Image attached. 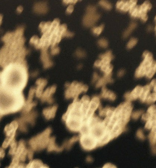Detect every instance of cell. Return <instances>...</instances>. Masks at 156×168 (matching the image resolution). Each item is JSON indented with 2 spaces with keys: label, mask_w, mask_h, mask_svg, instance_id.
Wrapping results in <instances>:
<instances>
[{
  "label": "cell",
  "mask_w": 156,
  "mask_h": 168,
  "mask_svg": "<svg viewBox=\"0 0 156 168\" xmlns=\"http://www.w3.org/2000/svg\"><path fill=\"white\" fill-rule=\"evenodd\" d=\"M100 16L95 13H88L84 19V23L85 25L91 26L99 19Z\"/></svg>",
  "instance_id": "cell-5"
},
{
  "label": "cell",
  "mask_w": 156,
  "mask_h": 168,
  "mask_svg": "<svg viewBox=\"0 0 156 168\" xmlns=\"http://www.w3.org/2000/svg\"><path fill=\"white\" fill-rule=\"evenodd\" d=\"M4 151L3 150L2 148L1 149V157L2 158H3V157H4Z\"/></svg>",
  "instance_id": "cell-32"
},
{
  "label": "cell",
  "mask_w": 156,
  "mask_h": 168,
  "mask_svg": "<svg viewBox=\"0 0 156 168\" xmlns=\"http://www.w3.org/2000/svg\"><path fill=\"white\" fill-rule=\"evenodd\" d=\"M148 114H149L151 116L156 114V105H152L150 106L147 110Z\"/></svg>",
  "instance_id": "cell-15"
},
{
  "label": "cell",
  "mask_w": 156,
  "mask_h": 168,
  "mask_svg": "<svg viewBox=\"0 0 156 168\" xmlns=\"http://www.w3.org/2000/svg\"><path fill=\"white\" fill-rule=\"evenodd\" d=\"M137 137L141 139L144 140L145 139V136L144 135L143 131L142 130L140 129L137 131Z\"/></svg>",
  "instance_id": "cell-21"
},
{
  "label": "cell",
  "mask_w": 156,
  "mask_h": 168,
  "mask_svg": "<svg viewBox=\"0 0 156 168\" xmlns=\"http://www.w3.org/2000/svg\"><path fill=\"white\" fill-rule=\"evenodd\" d=\"M155 20L156 21V17L155 18ZM155 30H156V27H155Z\"/></svg>",
  "instance_id": "cell-36"
},
{
  "label": "cell",
  "mask_w": 156,
  "mask_h": 168,
  "mask_svg": "<svg viewBox=\"0 0 156 168\" xmlns=\"http://www.w3.org/2000/svg\"><path fill=\"white\" fill-rule=\"evenodd\" d=\"M124 73V71L123 70H121V71L119 72L118 73V75L119 76H122L123 75Z\"/></svg>",
  "instance_id": "cell-35"
},
{
  "label": "cell",
  "mask_w": 156,
  "mask_h": 168,
  "mask_svg": "<svg viewBox=\"0 0 156 168\" xmlns=\"http://www.w3.org/2000/svg\"><path fill=\"white\" fill-rule=\"evenodd\" d=\"M73 34V33L70 32L68 31H65L63 34L62 36H72Z\"/></svg>",
  "instance_id": "cell-25"
},
{
  "label": "cell",
  "mask_w": 156,
  "mask_h": 168,
  "mask_svg": "<svg viewBox=\"0 0 156 168\" xmlns=\"http://www.w3.org/2000/svg\"><path fill=\"white\" fill-rule=\"evenodd\" d=\"M151 87L150 85H146L143 87V91L140 97L141 101L142 102L146 101L149 95Z\"/></svg>",
  "instance_id": "cell-6"
},
{
  "label": "cell",
  "mask_w": 156,
  "mask_h": 168,
  "mask_svg": "<svg viewBox=\"0 0 156 168\" xmlns=\"http://www.w3.org/2000/svg\"><path fill=\"white\" fill-rule=\"evenodd\" d=\"M50 131L51 130L48 128L42 133L30 140L29 143L33 149L36 150L44 149L46 147L50 142L49 136Z\"/></svg>",
  "instance_id": "cell-1"
},
{
  "label": "cell",
  "mask_w": 156,
  "mask_h": 168,
  "mask_svg": "<svg viewBox=\"0 0 156 168\" xmlns=\"http://www.w3.org/2000/svg\"><path fill=\"white\" fill-rule=\"evenodd\" d=\"M80 142L84 149L91 150L99 146V142L89 134L82 135L80 138Z\"/></svg>",
  "instance_id": "cell-3"
},
{
  "label": "cell",
  "mask_w": 156,
  "mask_h": 168,
  "mask_svg": "<svg viewBox=\"0 0 156 168\" xmlns=\"http://www.w3.org/2000/svg\"><path fill=\"white\" fill-rule=\"evenodd\" d=\"M28 158L29 159L31 160H32V158H33V151L31 149L29 150L28 151Z\"/></svg>",
  "instance_id": "cell-28"
},
{
  "label": "cell",
  "mask_w": 156,
  "mask_h": 168,
  "mask_svg": "<svg viewBox=\"0 0 156 168\" xmlns=\"http://www.w3.org/2000/svg\"><path fill=\"white\" fill-rule=\"evenodd\" d=\"M10 146L11 148L10 149L9 153L11 155L16 154V143L15 141V139L13 140V141L10 143Z\"/></svg>",
  "instance_id": "cell-14"
},
{
  "label": "cell",
  "mask_w": 156,
  "mask_h": 168,
  "mask_svg": "<svg viewBox=\"0 0 156 168\" xmlns=\"http://www.w3.org/2000/svg\"><path fill=\"white\" fill-rule=\"evenodd\" d=\"M156 101V93H152L148 96L146 101L147 103L151 104L154 103Z\"/></svg>",
  "instance_id": "cell-13"
},
{
  "label": "cell",
  "mask_w": 156,
  "mask_h": 168,
  "mask_svg": "<svg viewBox=\"0 0 156 168\" xmlns=\"http://www.w3.org/2000/svg\"><path fill=\"white\" fill-rule=\"evenodd\" d=\"M73 10H74V8H73V6L70 5L67 8V11L68 13H71L73 12Z\"/></svg>",
  "instance_id": "cell-26"
},
{
  "label": "cell",
  "mask_w": 156,
  "mask_h": 168,
  "mask_svg": "<svg viewBox=\"0 0 156 168\" xmlns=\"http://www.w3.org/2000/svg\"><path fill=\"white\" fill-rule=\"evenodd\" d=\"M77 1H64V2L66 3V4H68V3H74L77 2Z\"/></svg>",
  "instance_id": "cell-31"
},
{
  "label": "cell",
  "mask_w": 156,
  "mask_h": 168,
  "mask_svg": "<svg viewBox=\"0 0 156 168\" xmlns=\"http://www.w3.org/2000/svg\"><path fill=\"white\" fill-rule=\"evenodd\" d=\"M43 164V163L40 161L39 160H34L33 161L30 162L29 164L28 165L27 167H46Z\"/></svg>",
  "instance_id": "cell-9"
},
{
  "label": "cell",
  "mask_w": 156,
  "mask_h": 168,
  "mask_svg": "<svg viewBox=\"0 0 156 168\" xmlns=\"http://www.w3.org/2000/svg\"><path fill=\"white\" fill-rule=\"evenodd\" d=\"M143 57L144 60L143 62L136 71L135 76L137 78H140L146 75L154 61L152 54L149 51H145L143 54Z\"/></svg>",
  "instance_id": "cell-2"
},
{
  "label": "cell",
  "mask_w": 156,
  "mask_h": 168,
  "mask_svg": "<svg viewBox=\"0 0 156 168\" xmlns=\"http://www.w3.org/2000/svg\"><path fill=\"white\" fill-rule=\"evenodd\" d=\"M96 10L95 7H93V6H90V7H88L87 11H88V13H95Z\"/></svg>",
  "instance_id": "cell-23"
},
{
  "label": "cell",
  "mask_w": 156,
  "mask_h": 168,
  "mask_svg": "<svg viewBox=\"0 0 156 168\" xmlns=\"http://www.w3.org/2000/svg\"><path fill=\"white\" fill-rule=\"evenodd\" d=\"M56 109H57V107L56 106H54L51 108L45 109L43 112L44 115L48 120L54 117Z\"/></svg>",
  "instance_id": "cell-7"
},
{
  "label": "cell",
  "mask_w": 156,
  "mask_h": 168,
  "mask_svg": "<svg viewBox=\"0 0 156 168\" xmlns=\"http://www.w3.org/2000/svg\"><path fill=\"white\" fill-rule=\"evenodd\" d=\"M156 72V62L154 61L152 66L147 72L146 76L148 78H151L154 76Z\"/></svg>",
  "instance_id": "cell-11"
},
{
  "label": "cell",
  "mask_w": 156,
  "mask_h": 168,
  "mask_svg": "<svg viewBox=\"0 0 156 168\" xmlns=\"http://www.w3.org/2000/svg\"><path fill=\"white\" fill-rule=\"evenodd\" d=\"M152 5L149 1H145L140 6V17L143 21H146L148 20L147 13L148 11L152 8Z\"/></svg>",
  "instance_id": "cell-4"
},
{
  "label": "cell",
  "mask_w": 156,
  "mask_h": 168,
  "mask_svg": "<svg viewBox=\"0 0 156 168\" xmlns=\"http://www.w3.org/2000/svg\"><path fill=\"white\" fill-rule=\"evenodd\" d=\"M98 44L100 46L103 47H106L107 46L108 42L106 39H101L99 40Z\"/></svg>",
  "instance_id": "cell-20"
},
{
  "label": "cell",
  "mask_w": 156,
  "mask_h": 168,
  "mask_svg": "<svg viewBox=\"0 0 156 168\" xmlns=\"http://www.w3.org/2000/svg\"><path fill=\"white\" fill-rule=\"evenodd\" d=\"M98 78V76L97 74H96V73H95L94 76V78H93V79H94V81H95L96 80H97Z\"/></svg>",
  "instance_id": "cell-34"
},
{
  "label": "cell",
  "mask_w": 156,
  "mask_h": 168,
  "mask_svg": "<svg viewBox=\"0 0 156 168\" xmlns=\"http://www.w3.org/2000/svg\"><path fill=\"white\" fill-rule=\"evenodd\" d=\"M149 139L151 144L155 145L156 144V132L154 133H151L149 135Z\"/></svg>",
  "instance_id": "cell-16"
},
{
  "label": "cell",
  "mask_w": 156,
  "mask_h": 168,
  "mask_svg": "<svg viewBox=\"0 0 156 168\" xmlns=\"http://www.w3.org/2000/svg\"><path fill=\"white\" fill-rule=\"evenodd\" d=\"M99 4L102 7H104L105 8L110 10L112 7L111 5L110 4L108 1H101L99 2Z\"/></svg>",
  "instance_id": "cell-17"
},
{
  "label": "cell",
  "mask_w": 156,
  "mask_h": 168,
  "mask_svg": "<svg viewBox=\"0 0 156 168\" xmlns=\"http://www.w3.org/2000/svg\"><path fill=\"white\" fill-rule=\"evenodd\" d=\"M23 10V8L21 6H19L18 7L17 9V10L18 12H21Z\"/></svg>",
  "instance_id": "cell-33"
},
{
  "label": "cell",
  "mask_w": 156,
  "mask_h": 168,
  "mask_svg": "<svg viewBox=\"0 0 156 168\" xmlns=\"http://www.w3.org/2000/svg\"><path fill=\"white\" fill-rule=\"evenodd\" d=\"M55 138L52 137L50 140V144H49L48 151H51L53 150L56 151H60L62 149V148H58L55 144Z\"/></svg>",
  "instance_id": "cell-10"
},
{
  "label": "cell",
  "mask_w": 156,
  "mask_h": 168,
  "mask_svg": "<svg viewBox=\"0 0 156 168\" xmlns=\"http://www.w3.org/2000/svg\"><path fill=\"white\" fill-rule=\"evenodd\" d=\"M78 137H73L72 139H71L70 140L69 142L68 145L70 146V145H71L73 143L75 142L76 140H77L78 139Z\"/></svg>",
  "instance_id": "cell-27"
},
{
  "label": "cell",
  "mask_w": 156,
  "mask_h": 168,
  "mask_svg": "<svg viewBox=\"0 0 156 168\" xmlns=\"http://www.w3.org/2000/svg\"><path fill=\"white\" fill-rule=\"evenodd\" d=\"M136 26V24L135 23H132L130 24V25L129 27H128V29L125 32L124 35V37H128V36L130 34V33L131 32L133 31V30L135 28Z\"/></svg>",
  "instance_id": "cell-12"
},
{
  "label": "cell",
  "mask_w": 156,
  "mask_h": 168,
  "mask_svg": "<svg viewBox=\"0 0 156 168\" xmlns=\"http://www.w3.org/2000/svg\"><path fill=\"white\" fill-rule=\"evenodd\" d=\"M137 2V1H125L124 5L121 10L124 11L130 10L133 7L136 5Z\"/></svg>",
  "instance_id": "cell-8"
},
{
  "label": "cell",
  "mask_w": 156,
  "mask_h": 168,
  "mask_svg": "<svg viewBox=\"0 0 156 168\" xmlns=\"http://www.w3.org/2000/svg\"><path fill=\"white\" fill-rule=\"evenodd\" d=\"M94 66L96 67L101 66V61H96V62H95Z\"/></svg>",
  "instance_id": "cell-29"
},
{
  "label": "cell",
  "mask_w": 156,
  "mask_h": 168,
  "mask_svg": "<svg viewBox=\"0 0 156 168\" xmlns=\"http://www.w3.org/2000/svg\"><path fill=\"white\" fill-rule=\"evenodd\" d=\"M137 40L135 38H132L130 40L128 44V48L130 49L136 45L137 44Z\"/></svg>",
  "instance_id": "cell-19"
},
{
  "label": "cell",
  "mask_w": 156,
  "mask_h": 168,
  "mask_svg": "<svg viewBox=\"0 0 156 168\" xmlns=\"http://www.w3.org/2000/svg\"><path fill=\"white\" fill-rule=\"evenodd\" d=\"M149 85H150L151 88H154V91L156 93V79H153Z\"/></svg>",
  "instance_id": "cell-24"
},
{
  "label": "cell",
  "mask_w": 156,
  "mask_h": 168,
  "mask_svg": "<svg viewBox=\"0 0 156 168\" xmlns=\"http://www.w3.org/2000/svg\"><path fill=\"white\" fill-rule=\"evenodd\" d=\"M142 113H143V111H138L134 112L133 113L132 115L133 118L134 119L138 118L140 117Z\"/></svg>",
  "instance_id": "cell-22"
},
{
  "label": "cell",
  "mask_w": 156,
  "mask_h": 168,
  "mask_svg": "<svg viewBox=\"0 0 156 168\" xmlns=\"http://www.w3.org/2000/svg\"><path fill=\"white\" fill-rule=\"evenodd\" d=\"M46 23L45 22H42L39 25V28L40 29H43L44 28V27H45V25Z\"/></svg>",
  "instance_id": "cell-30"
},
{
  "label": "cell",
  "mask_w": 156,
  "mask_h": 168,
  "mask_svg": "<svg viewBox=\"0 0 156 168\" xmlns=\"http://www.w3.org/2000/svg\"><path fill=\"white\" fill-rule=\"evenodd\" d=\"M104 28V25L103 24H102L100 26L94 27V28L93 29V32H94V34L97 35H100L101 33L102 32Z\"/></svg>",
  "instance_id": "cell-18"
}]
</instances>
